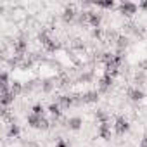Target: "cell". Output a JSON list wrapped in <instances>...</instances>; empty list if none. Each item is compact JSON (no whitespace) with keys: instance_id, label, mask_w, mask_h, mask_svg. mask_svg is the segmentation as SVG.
I'll use <instances>...</instances> for the list:
<instances>
[{"instance_id":"obj_15","label":"cell","mask_w":147,"mask_h":147,"mask_svg":"<svg viewBox=\"0 0 147 147\" xmlns=\"http://www.w3.org/2000/svg\"><path fill=\"white\" fill-rule=\"evenodd\" d=\"M31 113L36 114V116H45V107H43L42 104H35L33 109H31Z\"/></svg>"},{"instance_id":"obj_12","label":"cell","mask_w":147,"mask_h":147,"mask_svg":"<svg viewBox=\"0 0 147 147\" xmlns=\"http://www.w3.org/2000/svg\"><path fill=\"white\" fill-rule=\"evenodd\" d=\"M11 92H12L14 97H18V95H21V94L24 92V87H23L19 82H12V85H11Z\"/></svg>"},{"instance_id":"obj_10","label":"cell","mask_w":147,"mask_h":147,"mask_svg":"<svg viewBox=\"0 0 147 147\" xmlns=\"http://www.w3.org/2000/svg\"><path fill=\"white\" fill-rule=\"evenodd\" d=\"M49 113L52 114V118H54V119H57V118L62 114V107L59 106V102H52V104L49 106Z\"/></svg>"},{"instance_id":"obj_22","label":"cell","mask_w":147,"mask_h":147,"mask_svg":"<svg viewBox=\"0 0 147 147\" xmlns=\"http://www.w3.org/2000/svg\"><path fill=\"white\" fill-rule=\"evenodd\" d=\"M138 9H147V2H140L138 4Z\"/></svg>"},{"instance_id":"obj_11","label":"cell","mask_w":147,"mask_h":147,"mask_svg":"<svg viewBox=\"0 0 147 147\" xmlns=\"http://www.w3.org/2000/svg\"><path fill=\"white\" fill-rule=\"evenodd\" d=\"M57 102H59V106H61L62 109H67L69 106L75 104V99L69 97V95H62V97H59V99H57Z\"/></svg>"},{"instance_id":"obj_20","label":"cell","mask_w":147,"mask_h":147,"mask_svg":"<svg viewBox=\"0 0 147 147\" xmlns=\"http://www.w3.org/2000/svg\"><path fill=\"white\" fill-rule=\"evenodd\" d=\"M55 147H67V142L62 140V138H59V140L55 142Z\"/></svg>"},{"instance_id":"obj_4","label":"cell","mask_w":147,"mask_h":147,"mask_svg":"<svg viewBox=\"0 0 147 147\" xmlns=\"http://www.w3.org/2000/svg\"><path fill=\"white\" fill-rule=\"evenodd\" d=\"M66 126H67L69 130H73V131H78V130L83 126V119H82V118H78V116L69 118V119H67V123H66Z\"/></svg>"},{"instance_id":"obj_16","label":"cell","mask_w":147,"mask_h":147,"mask_svg":"<svg viewBox=\"0 0 147 147\" xmlns=\"http://www.w3.org/2000/svg\"><path fill=\"white\" fill-rule=\"evenodd\" d=\"M95 118H97V119H99V121H100V123H106V121H107V118H109V116H107V113H106V111H104V109H99V111H97V113H95Z\"/></svg>"},{"instance_id":"obj_18","label":"cell","mask_w":147,"mask_h":147,"mask_svg":"<svg viewBox=\"0 0 147 147\" xmlns=\"http://www.w3.org/2000/svg\"><path fill=\"white\" fill-rule=\"evenodd\" d=\"M92 78H94V73H92V71H88V73H83L80 80H82V82H90Z\"/></svg>"},{"instance_id":"obj_13","label":"cell","mask_w":147,"mask_h":147,"mask_svg":"<svg viewBox=\"0 0 147 147\" xmlns=\"http://www.w3.org/2000/svg\"><path fill=\"white\" fill-rule=\"evenodd\" d=\"M94 5H95V7H100V9H113L116 4L113 2V0H106V2H95Z\"/></svg>"},{"instance_id":"obj_14","label":"cell","mask_w":147,"mask_h":147,"mask_svg":"<svg viewBox=\"0 0 147 147\" xmlns=\"http://www.w3.org/2000/svg\"><path fill=\"white\" fill-rule=\"evenodd\" d=\"M52 90H54V83H52L50 80H45V82L42 83V92H43V94H50Z\"/></svg>"},{"instance_id":"obj_3","label":"cell","mask_w":147,"mask_h":147,"mask_svg":"<svg viewBox=\"0 0 147 147\" xmlns=\"http://www.w3.org/2000/svg\"><path fill=\"white\" fill-rule=\"evenodd\" d=\"M111 85H113V78L111 76H107V75H104L100 80H99V94H104V92H107L109 88H111Z\"/></svg>"},{"instance_id":"obj_5","label":"cell","mask_w":147,"mask_h":147,"mask_svg":"<svg viewBox=\"0 0 147 147\" xmlns=\"http://www.w3.org/2000/svg\"><path fill=\"white\" fill-rule=\"evenodd\" d=\"M100 23H102V14L100 12H94V11L88 12V24L92 28H99Z\"/></svg>"},{"instance_id":"obj_21","label":"cell","mask_w":147,"mask_h":147,"mask_svg":"<svg viewBox=\"0 0 147 147\" xmlns=\"http://www.w3.org/2000/svg\"><path fill=\"white\" fill-rule=\"evenodd\" d=\"M140 147H147V135L142 138V142H140Z\"/></svg>"},{"instance_id":"obj_1","label":"cell","mask_w":147,"mask_h":147,"mask_svg":"<svg viewBox=\"0 0 147 147\" xmlns=\"http://www.w3.org/2000/svg\"><path fill=\"white\" fill-rule=\"evenodd\" d=\"M113 128H114V131L118 133V135H125L126 131H130V123L125 119V118H116V121H114V125H113Z\"/></svg>"},{"instance_id":"obj_8","label":"cell","mask_w":147,"mask_h":147,"mask_svg":"<svg viewBox=\"0 0 147 147\" xmlns=\"http://www.w3.org/2000/svg\"><path fill=\"white\" fill-rule=\"evenodd\" d=\"M82 100H83L85 104H94V102L99 100V92H97V90H90V92H87V94L82 95Z\"/></svg>"},{"instance_id":"obj_6","label":"cell","mask_w":147,"mask_h":147,"mask_svg":"<svg viewBox=\"0 0 147 147\" xmlns=\"http://www.w3.org/2000/svg\"><path fill=\"white\" fill-rule=\"evenodd\" d=\"M111 126H113V125H109V121L100 123V125H99V137H102L104 140H109V138H111Z\"/></svg>"},{"instance_id":"obj_19","label":"cell","mask_w":147,"mask_h":147,"mask_svg":"<svg viewBox=\"0 0 147 147\" xmlns=\"http://www.w3.org/2000/svg\"><path fill=\"white\" fill-rule=\"evenodd\" d=\"M92 36H94V38H100V36H102L100 28H94V30H92Z\"/></svg>"},{"instance_id":"obj_17","label":"cell","mask_w":147,"mask_h":147,"mask_svg":"<svg viewBox=\"0 0 147 147\" xmlns=\"http://www.w3.org/2000/svg\"><path fill=\"white\" fill-rule=\"evenodd\" d=\"M9 135L11 137H19V126L18 125H12L11 130H9Z\"/></svg>"},{"instance_id":"obj_7","label":"cell","mask_w":147,"mask_h":147,"mask_svg":"<svg viewBox=\"0 0 147 147\" xmlns=\"http://www.w3.org/2000/svg\"><path fill=\"white\" fill-rule=\"evenodd\" d=\"M128 97H130L133 102H140L142 99H145V94H144V90H140V88H130V90H128Z\"/></svg>"},{"instance_id":"obj_2","label":"cell","mask_w":147,"mask_h":147,"mask_svg":"<svg viewBox=\"0 0 147 147\" xmlns=\"http://www.w3.org/2000/svg\"><path fill=\"white\" fill-rule=\"evenodd\" d=\"M137 11H138V5L133 2H121L119 4V12L125 16H133Z\"/></svg>"},{"instance_id":"obj_9","label":"cell","mask_w":147,"mask_h":147,"mask_svg":"<svg viewBox=\"0 0 147 147\" xmlns=\"http://www.w3.org/2000/svg\"><path fill=\"white\" fill-rule=\"evenodd\" d=\"M45 116H36V114H30L28 116V125L31 126V128H40V125H42V119H43Z\"/></svg>"}]
</instances>
